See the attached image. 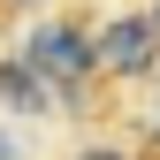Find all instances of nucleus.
<instances>
[{"mask_svg":"<svg viewBox=\"0 0 160 160\" xmlns=\"http://www.w3.org/2000/svg\"><path fill=\"white\" fill-rule=\"evenodd\" d=\"M0 8H38V0H0Z\"/></svg>","mask_w":160,"mask_h":160,"instance_id":"39448f33","label":"nucleus"},{"mask_svg":"<svg viewBox=\"0 0 160 160\" xmlns=\"http://www.w3.org/2000/svg\"><path fill=\"white\" fill-rule=\"evenodd\" d=\"M0 107H15V114H46V107H61V99H53V84L15 53V61H0Z\"/></svg>","mask_w":160,"mask_h":160,"instance_id":"7ed1b4c3","label":"nucleus"},{"mask_svg":"<svg viewBox=\"0 0 160 160\" xmlns=\"http://www.w3.org/2000/svg\"><path fill=\"white\" fill-rule=\"evenodd\" d=\"M152 31H160V0H152Z\"/></svg>","mask_w":160,"mask_h":160,"instance_id":"0eeeda50","label":"nucleus"},{"mask_svg":"<svg viewBox=\"0 0 160 160\" xmlns=\"http://www.w3.org/2000/svg\"><path fill=\"white\" fill-rule=\"evenodd\" d=\"M76 160H130V152H114V145H92V152H76Z\"/></svg>","mask_w":160,"mask_h":160,"instance_id":"20e7f679","label":"nucleus"},{"mask_svg":"<svg viewBox=\"0 0 160 160\" xmlns=\"http://www.w3.org/2000/svg\"><path fill=\"white\" fill-rule=\"evenodd\" d=\"M92 46H99V76H145V69H152L160 31H152V15H114Z\"/></svg>","mask_w":160,"mask_h":160,"instance_id":"f03ea898","label":"nucleus"},{"mask_svg":"<svg viewBox=\"0 0 160 160\" xmlns=\"http://www.w3.org/2000/svg\"><path fill=\"white\" fill-rule=\"evenodd\" d=\"M0 160H15V152H8V137H0Z\"/></svg>","mask_w":160,"mask_h":160,"instance_id":"423d86ee","label":"nucleus"},{"mask_svg":"<svg viewBox=\"0 0 160 160\" xmlns=\"http://www.w3.org/2000/svg\"><path fill=\"white\" fill-rule=\"evenodd\" d=\"M23 61L53 84L61 107H84V84L99 76V46L84 38V23H38V31L23 38Z\"/></svg>","mask_w":160,"mask_h":160,"instance_id":"f257e3e1","label":"nucleus"}]
</instances>
